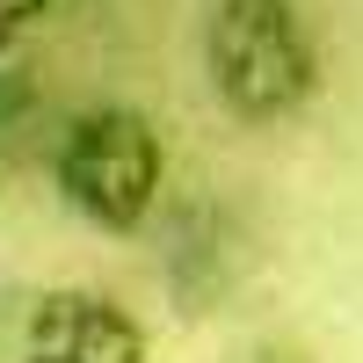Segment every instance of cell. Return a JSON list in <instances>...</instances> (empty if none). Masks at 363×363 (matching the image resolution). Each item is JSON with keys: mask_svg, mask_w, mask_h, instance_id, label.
I'll list each match as a JSON object with an SVG mask.
<instances>
[{"mask_svg": "<svg viewBox=\"0 0 363 363\" xmlns=\"http://www.w3.org/2000/svg\"><path fill=\"white\" fill-rule=\"evenodd\" d=\"M203 87L240 131H277L320 102V37L298 0H211L196 29Z\"/></svg>", "mask_w": 363, "mask_h": 363, "instance_id": "cell-1", "label": "cell"}, {"mask_svg": "<svg viewBox=\"0 0 363 363\" xmlns=\"http://www.w3.org/2000/svg\"><path fill=\"white\" fill-rule=\"evenodd\" d=\"M51 182H58V203H66L80 225H95L109 240H131L160 211L167 145H160L145 109L87 102L80 116H66V131L51 145Z\"/></svg>", "mask_w": 363, "mask_h": 363, "instance_id": "cell-2", "label": "cell"}, {"mask_svg": "<svg viewBox=\"0 0 363 363\" xmlns=\"http://www.w3.org/2000/svg\"><path fill=\"white\" fill-rule=\"evenodd\" d=\"M145 320L109 291L58 284L22 313V363H145Z\"/></svg>", "mask_w": 363, "mask_h": 363, "instance_id": "cell-3", "label": "cell"}, {"mask_svg": "<svg viewBox=\"0 0 363 363\" xmlns=\"http://www.w3.org/2000/svg\"><path fill=\"white\" fill-rule=\"evenodd\" d=\"M44 15H51V0H0V58H8Z\"/></svg>", "mask_w": 363, "mask_h": 363, "instance_id": "cell-4", "label": "cell"}, {"mask_svg": "<svg viewBox=\"0 0 363 363\" xmlns=\"http://www.w3.org/2000/svg\"><path fill=\"white\" fill-rule=\"evenodd\" d=\"M233 363H313V356L298 349V342H247V349H240Z\"/></svg>", "mask_w": 363, "mask_h": 363, "instance_id": "cell-5", "label": "cell"}]
</instances>
